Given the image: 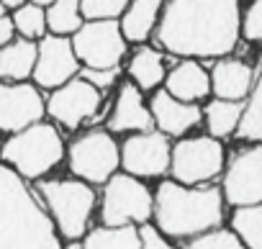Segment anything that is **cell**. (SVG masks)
I'll list each match as a JSON object with an SVG mask.
<instances>
[{"label":"cell","instance_id":"6da1fadb","mask_svg":"<svg viewBox=\"0 0 262 249\" xmlns=\"http://www.w3.org/2000/svg\"><path fill=\"white\" fill-rule=\"evenodd\" d=\"M239 0H165L155 41L183 59L229 57L242 39Z\"/></svg>","mask_w":262,"mask_h":249},{"label":"cell","instance_id":"7a4b0ae2","mask_svg":"<svg viewBox=\"0 0 262 249\" xmlns=\"http://www.w3.org/2000/svg\"><path fill=\"white\" fill-rule=\"evenodd\" d=\"M59 229L13 167L0 170V249H62Z\"/></svg>","mask_w":262,"mask_h":249},{"label":"cell","instance_id":"3957f363","mask_svg":"<svg viewBox=\"0 0 262 249\" xmlns=\"http://www.w3.org/2000/svg\"><path fill=\"white\" fill-rule=\"evenodd\" d=\"M224 190L165 180L155 190V223L172 239H195L224 223Z\"/></svg>","mask_w":262,"mask_h":249},{"label":"cell","instance_id":"277c9868","mask_svg":"<svg viewBox=\"0 0 262 249\" xmlns=\"http://www.w3.org/2000/svg\"><path fill=\"white\" fill-rule=\"evenodd\" d=\"M67 157V147L57 126L39 121L34 126L8 134L3 147V162L26 180H41Z\"/></svg>","mask_w":262,"mask_h":249},{"label":"cell","instance_id":"5b68a950","mask_svg":"<svg viewBox=\"0 0 262 249\" xmlns=\"http://www.w3.org/2000/svg\"><path fill=\"white\" fill-rule=\"evenodd\" d=\"M36 193L41 195L59 234L67 241L85 239L90 216H93L95 203H98V195L90 188V183H85L80 177H75V180H41Z\"/></svg>","mask_w":262,"mask_h":249},{"label":"cell","instance_id":"8992f818","mask_svg":"<svg viewBox=\"0 0 262 249\" xmlns=\"http://www.w3.org/2000/svg\"><path fill=\"white\" fill-rule=\"evenodd\" d=\"M155 218V193L142 177L116 172L100 195V223L105 226H142Z\"/></svg>","mask_w":262,"mask_h":249},{"label":"cell","instance_id":"52a82bcc","mask_svg":"<svg viewBox=\"0 0 262 249\" xmlns=\"http://www.w3.org/2000/svg\"><path fill=\"white\" fill-rule=\"evenodd\" d=\"M113 131L90 129L67 147V162L75 177L90 185H105L121 167V144L111 137Z\"/></svg>","mask_w":262,"mask_h":249},{"label":"cell","instance_id":"ba28073f","mask_svg":"<svg viewBox=\"0 0 262 249\" xmlns=\"http://www.w3.org/2000/svg\"><path fill=\"white\" fill-rule=\"evenodd\" d=\"M226 170V152L221 139L206 137H185L172 147V180L183 185H208Z\"/></svg>","mask_w":262,"mask_h":249},{"label":"cell","instance_id":"9c48e42d","mask_svg":"<svg viewBox=\"0 0 262 249\" xmlns=\"http://www.w3.org/2000/svg\"><path fill=\"white\" fill-rule=\"evenodd\" d=\"M72 44L82 67L105 70L121 64V59L126 57L128 39L123 36L118 18H95V21H85L72 34Z\"/></svg>","mask_w":262,"mask_h":249},{"label":"cell","instance_id":"30bf717a","mask_svg":"<svg viewBox=\"0 0 262 249\" xmlns=\"http://www.w3.org/2000/svg\"><path fill=\"white\" fill-rule=\"evenodd\" d=\"M221 190L229 206H254L262 203V142L242 147L226 162Z\"/></svg>","mask_w":262,"mask_h":249},{"label":"cell","instance_id":"8fae6325","mask_svg":"<svg viewBox=\"0 0 262 249\" xmlns=\"http://www.w3.org/2000/svg\"><path fill=\"white\" fill-rule=\"evenodd\" d=\"M172 147L175 144H170V137L160 129L137 131L121 144V167L142 180L162 177L172 167Z\"/></svg>","mask_w":262,"mask_h":249},{"label":"cell","instance_id":"7c38bea8","mask_svg":"<svg viewBox=\"0 0 262 249\" xmlns=\"http://www.w3.org/2000/svg\"><path fill=\"white\" fill-rule=\"evenodd\" d=\"M103 95H105L103 90H98L82 75H77L67 85L52 90V95L47 98V113L54 123H59V126L77 129V126H82V123H88L98 116Z\"/></svg>","mask_w":262,"mask_h":249},{"label":"cell","instance_id":"4fadbf2b","mask_svg":"<svg viewBox=\"0 0 262 249\" xmlns=\"http://www.w3.org/2000/svg\"><path fill=\"white\" fill-rule=\"evenodd\" d=\"M82 70V62L75 52L72 36L47 34L39 39V59L34 70V82L44 90H57L75 80Z\"/></svg>","mask_w":262,"mask_h":249},{"label":"cell","instance_id":"5bb4252c","mask_svg":"<svg viewBox=\"0 0 262 249\" xmlns=\"http://www.w3.org/2000/svg\"><path fill=\"white\" fill-rule=\"evenodd\" d=\"M47 100L34 82H3L0 85V126L6 134L24 131L44 121Z\"/></svg>","mask_w":262,"mask_h":249},{"label":"cell","instance_id":"9a60e30c","mask_svg":"<svg viewBox=\"0 0 262 249\" xmlns=\"http://www.w3.org/2000/svg\"><path fill=\"white\" fill-rule=\"evenodd\" d=\"M157 129L152 105L144 103L142 87L137 82H123L113 100V110L108 116V131L113 134H137Z\"/></svg>","mask_w":262,"mask_h":249},{"label":"cell","instance_id":"2e32d148","mask_svg":"<svg viewBox=\"0 0 262 249\" xmlns=\"http://www.w3.org/2000/svg\"><path fill=\"white\" fill-rule=\"evenodd\" d=\"M157 129L167 137H185L203 121V108L198 103H188L167 93L165 87L157 90L149 100Z\"/></svg>","mask_w":262,"mask_h":249},{"label":"cell","instance_id":"e0dca14e","mask_svg":"<svg viewBox=\"0 0 262 249\" xmlns=\"http://www.w3.org/2000/svg\"><path fill=\"white\" fill-rule=\"evenodd\" d=\"M165 90L172 93L180 100L188 103H201L213 93V82H211V72L198 62V59H180L165 80Z\"/></svg>","mask_w":262,"mask_h":249},{"label":"cell","instance_id":"ac0fdd59","mask_svg":"<svg viewBox=\"0 0 262 249\" xmlns=\"http://www.w3.org/2000/svg\"><path fill=\"white\" fill-rule=\"evenodd\" d=\"M254 72L249 64L242 59L221 57L211 67V82H213V95L226 98V100H247L252 87H254Z\"/></svg>","mask_w":262,"mask_h":249},{"label":"cell","instance_id":"d6986e66","mask_svg":"<svg viewBox=\"0 0 262 249\" xmlns=\"http://www.w3.org/2000/svg\"><path fill=\"white\" fill-rule=\"evenodd\" d=\"M162 8L165 0H131L123 16L118 18L128 44H144L149 36H155L162 18Z\"/></svg>","mask_w":262,"mask_h":249},{"label":"cell","instance_id":"ffe728a7","mask_svg":"<svg viewBox=\"0 0 262 249\" xmlns=\"http://www.w3.org/2000/svg\"><path fill=\"white\" fill-rule=\"evenodd\" d=\"M39 59V41L18 36L16 41L0 49V77L3 82H26L34 77Z\"/></svg>","mask_w":262,"mask_h":249},{"label":"cell","instance_id":"44dd1931","mask_svg":"<svg viewBox=\"0 0 262 249\" xmlns=\"http://www.w3.org/2000/svg\"><path fill=\"white\" fill-rule=\"evenodd\" d=\"M128 77L131 82H137L142 90H157L167 80V67L165 57L155 47H139L134 57L128 59Z\"/></svg>","mask_w":262,"mask_h":249},{"label":"cell","instance_id":"7402d4cb","mask_svg":"<svg viewBox=\"0 0 262 249\" xmlns=\"http://www.w3.org/2000/svg\"><path fill=\"white\" fill-rule=\"evenodd\" d=\"M242 116H244V100H226V98H213L203 110L206 129L216 139L236 137L242 126Z\"/></svg>","mask_w":262,"mask_h":249},{"label":"cell","instance_id":"603a6c76","mask_svg":"<svg viewBox=\"0 0 262 249\" xmlns=\"http://www.w3.org/2000/svg\"><path fill=\"white\" fill-rule=\"evenodd\" d=\"M85 249H142L139 226H105L88 231L82 239Z\"/></svg>","mask_w":262,"mask_h":249},{"label":"cell","instance_id":"cb8c5ba5","mask_svg":"<svg viewBox=\"0 0 262 249\" xmlns=\"http://www.w3.org/2000/svg\"><path fill=\"white\" fill-rule=\"evenodd\" d=\"M47 18H49V34L72 36L85 24L82 0H54L47 8Z\"/></svg>","mask_w":262,"mask_h":249},{"label":"cell","instance_id":"d4e9b609","mask_svg":"<svg viewBox=\"0 0 262 249\" xmlns=\"http://www.w3.org/2000/svg\"><path fill=\"white\" fill-rule=\"evenodd\" d=\"M231 229L247 244V249H262V203L234 208Z\"/></svg>","mask_w":262,"mask_h":249},{"label":"cell","instance_id":"484cf974","mask_svg":"<svg viewBox=\"0 0 262 249\" xmlns=\"http://www.w3.org/2000/svg\"><path fill=\"white\" fill-rule=\"evenodd\" d=\"M242 142H262V70L254 80V87L249 98L244 100V116H242V126L236 131Z\"/></svg>","mask_w":262,"mask_h":249},{"label":"cell","instance_id":"4316f807","mask_svg":"<svg viewBox=\"0 0 262 249\" xmlns=\"http://www.w3.org/2000/svg\"><path fill=\"white\" fill-rule=\"evenodd\" d=\"M13 13V21H16V29H18V36H26V39H44L47 31H49V18H47V8L44 6H36V3H24L21 8L11 11Z\"/></svg>","mask_w":262,"mask_h":249},{"label":"cell","instance_id":"83f0119b","mask_svg":"<svg viewBox=\"0 0 262 249\" xmlns=\"http://www.w3.org/2000/svg\"><path fill=\"white\" fill-rule=\"evenodd\" d=\"M188 249H247V244L234 234V229H213L208 234L195 236Z\"/></svg>","mask_w":262,"mask_h":249},{"label":"cell","instance_id":"f1b7e54d","mask_svg":"<svg viewBox=\"0 0 262 249\" xmlns=\"http://www.w3.org/2000/svg\"><path fill=\"white\" fill-rule=\"evenodd\" d=\"M131 0H82L85 21L95 18H121Z\"/></svg>","mask_w":262,"mask_h":249},{"label":"cell","instance_id":"f546056e","mask_svg":"<svg viewBox=\"0 0 262 249\" xmlns=\"http://www.w3.org/2000/svg\"><path fill=\"white\" fill-rule=\"evenodd\" d=\"M242 36L247 41H262V0H252L242 16Z\"/></svg>","mask_w":262,"mask_h":249},{"label":"cell","instance_id":"4dcf8cb0","mask_svg":"<svg viewBox=\"0 0 262 249\" xmlns=\"http://www.w3.org/2000/svg\"><path fill=\"white\" fill-rule=\"evenodd\" d=\"M80 75H82L90 85H95L98 90L108 93V90L118 82L121 67H105V70H98V67H82V70H80Z\"/></svg>","mask_w":262,"mask_h":249},{"label":"cell","instance_id":"1f68e13d","mask_svg":"<svg viewBox=\"0 0 262 249\" xmlns=\"http://www.w3.org/2000/svg\"><path fill=\"white\" fill-rule=\"evenodd\" d=\"M139 234H142V249H175L167 241V234L157 223H142Z\"/></svg>","mask_w":262,"mask_h":249},{"label":"cell","instance_id":"d6a6232c","mask_svg":"<svg viewBox=\"0 0 262 249\" xmlns=\"http://www.w3.org/2000/svg\"><path fill=\"white\" fill-rule=\"evenodd\" d=\"M16 34H18V29H16V21H13V13L11 11H3V16H0V44H11V41H16Z\"/></svg>","mask_w":262,"mask_h":249},{"label":"cell","instance_id":"836d02e7","mask_svg":"<svg viewBox=\"0 0 262 249\" xmlns=\"http://www.w3.org/2000/svg\"><path fill=\"white\" fill-rule=\"evenodd\" d=\"M0 3H3V11H16L24 3H29V0H0Z\"/></svg>","mask_w":262,"mask_h":249},{"label":"cell","instance_id":"e575fe53","mask_svg":"<svg viewBox=\"0 0 262 249\" xmlns=\"http://www.w3.org/2000/svg\"><path fill=\"white\" fill-rule=\"evenodd\" d=\"M62 249H85V246H82V241H80V239H75V241H70V244H64Z\"/></svg>","mask_w":262,"mask_h":249},{"label":"cell","instance_id":"d590c367","mask_svg":"<svg viewBox=\"0 0 262 249\" xmlns=\"http://www.w3.org/2000/svg\"><path fill=\"white\" fill-rule=\"evenodd\" d=\"M29 3H36V6H44V8H49L54 0H29Z\"/></svg>","mask_w":262,"mask_h":249}]
</instances>
